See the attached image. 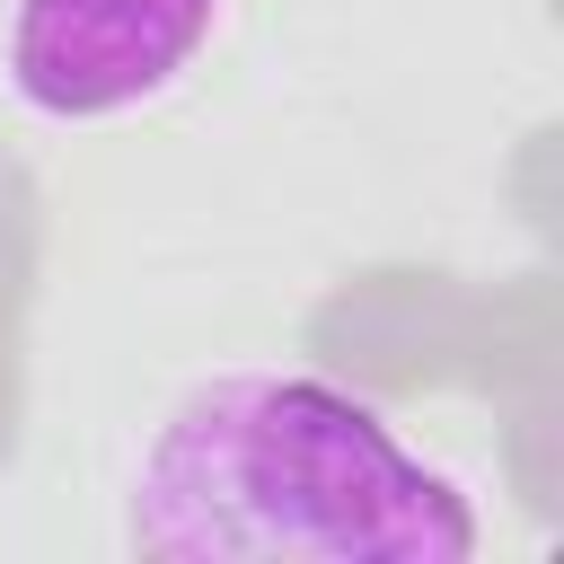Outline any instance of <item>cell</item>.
Masks as SVG:
<instances>
[{
    "label": "cell",
    "mask_w": 564,
    "mask_h": 564,
    "mask_svg": "<svg viewBox=\"0 0 564 564\" xmlns=\"http://www.w3.org/2000/svg\"><path fill=\"white\" fill-rule=\"evenodd\" d=\"M229 0H9L0 79L44 123H123L194 79Z\"/></svg>",
    "instance_id": "2"
},
{
    "label": "cell",
    "mask_w": 564,
    "mask_h": 564,
    "mask_svg": "<svg viewBox=\"0 0 564 564\" xmlns=\"http://www.w3.org/2000/svg\"><path fill=\"white\" fill-rule=\"evenodd\" d=\"M115 538L150 564H467L476 502L370 397L220 370L150 423Z\"/></svg>",
    "instance_id": "1"
}]
</instances>
